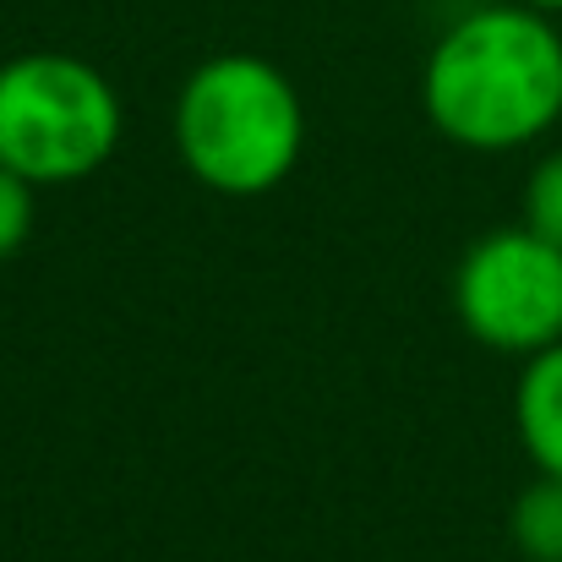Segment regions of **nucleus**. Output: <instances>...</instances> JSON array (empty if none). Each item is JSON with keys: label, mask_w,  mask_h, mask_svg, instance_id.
Here are the masks:
<instances>
[{"label": "nucleus", "mask_w": 562, "mask_h": 562, "mask_svg": "<svg viewBox=\"0 0 562 562\" xmlns=\"http://www.w3.org/2000/svg\"><path fill=\"white\" fill-rule=\"evenodd\" d=\"M431 132L470 154H514L562 121V27L519 0L475 5L442 27L420 66Z\"/></svg>", "instance_id": "nucleus-1"}, {"label": "nucleus", "mask_w": 562, "mask_h": 562, "mask_svg": "<svg viewBox=\"0 0 562 562\" xmlns=\"http://www.w3.org/2000/svg\"><path fill=\"white\" fill-rule=\"evenodd\" d=\"M176 154L218 196H268L306 154L301 88L268 55H207L176 93Z\"/></svg>", "instance_id": "nucleus-2"}, {"label": "nucleus", "mask_w": 562, "mask_h": 562, "mask_svg": "<svg viewBox=\"0 0 562 562\" xmlns=\"http://www.w3.org/2000/svg\"><path fill=\"white\" fill-rule=\"evenodd\" d=\"M115 82L66 49H27L0 66V165L33 187H77L121 148Z\"/></svg>", "instance_id": "nucleus-3"}, {"label": "nucleus", "mask_w": 562, "mask_h": 562, "mask_svg": "<svg viewBox=\"0 0 562 562\" xmlns=\"http://www.w3.org/2000/svg\"><path fill=\"white\" fill-rule=\"evenodd\" d=\"M459 328L497 356H541L562 345V246L530 224L470 240L453 273Z\"/></svg>", "instance_id": "nucleus-4"}, {"label": "nucleus", "mask_w": 562, "mask_h": 562, "mask_svg": "<svg viewBox=\"0 0 562 562\" xmlns=\"http://www.w3.org/2000/svg\"><path fill=\"white\" fill-rule=\"evenodd\" d=\"M514 431L536 475L562 481V345L525 361V372L514 382Z\"/></svg>", "instance_id": "nucleus-5"}, {"label": "nucleus", "mask_w": 562, "mask_h": 562, "mask_svg": "<svg viewBox=\"0 0 562 562\" xmlns=\"http://www.w3.org/2000/svg\"><path fill=\"white\" fill-rule=\"evenodd\" d=\"M508 541L525 562H562V481L536 475L508 508Z\"/></svg>", "instance_id": "nucleus-6"}, {"label": "nucleus", "mask_w": 562, "mask_h": 562, "mask_svg": "<svg viewBox=\"0 0 562 562\" xmlns=\"http://www.w3.org/2000/svg\"><path fill=\"white\" fill-rule=\"evenodd\" d=\"M519 224H530L536 235L562 246V148L536 159V170L525 181V218Z\"/></svg>", "instance_id": "nucleus-7"}, {"label": "nucleus", "mask_w": 562, "mask_h": 562, "mask_svg": "<svg viewBox=\"0 0 562 562\" xmlns=\"http://www.w3.org/2000/svg\"><path fill=\"white\" fill-rule=\"evenodd\" d=\"M33 218H38V187L22 181V176H11V170L0 165V262L27 246Z\"/></svg>", "instance_id": "nucleus-8"}, {"label": "nucleus", "mask_w": 562, "mask_h": 562, "mask_svg": "<svg viewBox=\"0 0 562 562\" xmlns=\"http://www.w3.org/2000/svg\"><path fill=\"white\" fill-rule=\"evenodd\" d=\"M519 5H530V11H547V16H562V0H519Z\"/></svg>", "instance_id": "nucleus-9"}]
</instances>
